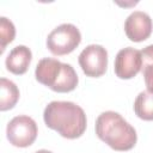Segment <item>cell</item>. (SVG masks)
I'll return each instance as SVG.
<instances>
[{
	"label": "cell",
	"mask_w": 153,
	"mask_h": 153,
	"mask_svg": "<svg viewBox=\"0 0 153 153\" xmlns=\"http://www.w3.org/2000/svg\"><path fill=\"white\" fill-rule=\"evenodd\" d=\"M44 123L66 139L80 137L86 130L84 110L72 102H50L43 112Z\"/></svg>",
	"instance_id": "cell-1"
},
{
	"label": "cell",
	"mask_w": 153,
	"mask_h": 153,
	"mask_svg": "<svg viewBox=\"0 0 153 153\" xmlns=\"http://www.w3.org/2000/svg\"><path fill=\"white\" fill-rule=\"evenodd\" d=\"M96 134L115 151H129L137 140L134 127L115 111H105L97 117Z\"/></svg>",
	"instance_id": "cell-2"
},
{
	"label": "cell",
	"mask_w": 153,
	"mask_h": 153,
	"mask_svg": "<svg viewBox=\"0 0 153 153\" xmlns=\"http://www.w3.org/2000/svg\"><path fill=\"white\" fill-rule=\"evenodd\" d=\"M35 75L38 82L60 93L73 91L79 81L76 72L71 65L51 57H44L38 61Z\"/></svg>",
	"instance_id": "cell-3"
},
{
	"label": "cell",
	"mask_w": 153,
	"mask_h": 153,
	"mask_svg": "<svg viewBox=\"0 0 153 153\" xmlns=\"http://www.w3.org/2000/svg\"><path fill=\"white\" fill-rule=\"evenodd\" d=\"M81 42L79 29L69 23L56 26L47 38V47L51 54L56 56L72 53Z\"/></svg>",
	"instance_id": "cell-4"
},
{
	"label": "cell",
	"mask_w": 153,
	"mask_h": 153,
	"mask_svg": "<svg viewBox=\"0 0 153 153\" xmlns=\"http://www.w3.org/2000/svg\"><path fill=\"white\" fill-rule=\"evenodd\" d=\"M37 124L36 122L25 115L13 117L6 128V134L10 143L16 147H29L33 143L37 137Z\"/></svg>",
	"instance_id": "cell-5"
},
{
	"label": "cell",
	"mask_w": 153,
	"mask_h": 153,
	"mask_svg": "<svg viewBox=\"0 0 153 153\" xmlns=\"http://www.w3.org/2000/svg\"><path fill=\"white\" fill-rule=\"evenodd\" d=\"M78 61L87 76L98 78L106 72L108 51L99 44H90L80 53Z\"/></svg>",
	"instance_id": "cell-6"
},
{
	"label": "cell",
	"mask_w": 153,
	"mask_h": 153,
	"mask_svg": "<svg viewBox=\"0 0 153 153\" xmlns=\"http://www.w3.org/2000/svg\"><path fill=\"white\" fill-rule=\"evenodd\" d=\"M142 69L141 51L131 47L121 49L115 59V73L120 79H131Z\"/></svg>",
	"instance_id": "cell-7"
},
{
	"label": "cell",
	"mask_w": 153,
	"mask_h": 153,
	"mask_svg": "<svg viewBox=\"0 0 153 153\" xmlns=\"http://www.w3.org/2000/svg\"><path fill=\"white\" fill-rule=\"evenodd\" d=\"M153 30L151 17L142 11H134L128 16L124 23L127 37L133 42H142L147 39Z\"/></svg>",
	"instance_id": "cell-8"
},
{
	"label": "cell",
	"mask_w": 153,
	"mask_h": 153,
	"mask_svg": "<svg viewBox=\"0 0 153 153\" xmlns=\"http://www.w3.org/2000/svg\"><path fill=\"white\" fill-rule=\"evenodd\" d=\"M31 59H32V54L27 47L17 45L7 55L5 65H6V68L11 73L20 75L27 71L30 62H31Z\"/></svg>",
	"instance_id": "cell-9"
},
{
	"label": "cell",
	"mask_w": 153,
	"mask_h": 153,
	"mask_svg": "<svg viewBox=\"0 0 153 153\" xmlns=\"http://www.w3.org/2000/svg\"><path fill=\"white\" fill-rule=\"evenodd\" d=\"M19 99V90L17 85L6 79H0V110L6 111L12 109Z\"/></svg>",
	"instance_id": "cell-10"
},
{
	"label": "cell",
	"mask_w": 153,
	"mask_h": 153,
	"mask_svg": "<svg viewBox=\"0 0 153 153\" xmlns=\"http://www.w3.org/2000/svg\"><path fill=\"white\" fill-rule=\"evenodd\" d=\"M134 111L136 116L145 121H153V93L142 91L134 102Z\"/></svg>",
	"instance_id": "cell-11"
},
{
	"label": "cell",
	"mask_w": 153,
	"mask_h": 153,
	"mask_svg": "<svg viewBox=\"0 0 153 153\" xmlns=\"http://www.w3.org/2000/svg\"><path fill=\"white\" fill-rule=\"evenodd\" d=\"M14 36H16V29L13 23L8 20L6 17H1L0 18V41H1L0 53L1 54L4 53L6 45L13 41Z\"/></svg>",
	"instance_id": "cell-12"
},
{
	"label": "cell",
	"mask_w": 153,
	"mask_h": 153,
	"mask_svg": "<svg viewBox=\"0 0 153 153\" xmlns=\"http://www.w3.org/2000/svg\"><path fill=\"white\" fill-rule=\"evenodd\" d=\"M142 74L145 79V84L147 87V91L153 93V65H148L142 68Z\"/></svg>",
	"instance_id": "cell-13"
},
{
	"label": "cell",
	"mask_w": 153,
	"mask_h": 153,
	"mask_svg": "<svg viewBox=\"0 0 153 153\" xmlns=\"http://www.w3.org/2000/svg\"><path fill=\"white\" fill-rule=\"evenodd\" d=\"M141 59H142V68L148 65H153V44H149L141 50Z\"/></svg>",
	"instance_id": "cell-14"
},
{
	"label": "cell",
	"mask_w": 153,
	"mask_h": 153,
	"mask_svg": "<svg viewBox=\"0 0 153 153\" xmlns=\"http://www.w3.org/2000/svg\"><path fill=\"white\" fill-rule=\"evenodd\" d=\"M36 153H53V152H50V151H48V149H39V151H37Z\"/></svg>",
	"instance_id": "cell-15"
}]
</instances>
